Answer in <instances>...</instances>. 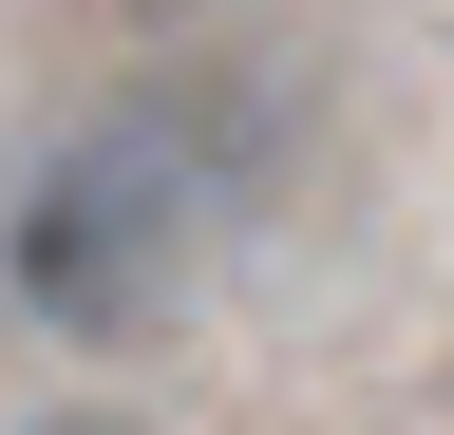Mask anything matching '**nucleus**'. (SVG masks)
I'll list each match as a JSON object with an SVG mask.
<instances>
[{
  "mask_svg": "<svg viewBox=\"0 0 454 435\" xmlns=\"http://www.w3.org/2000/svg\"><path fill=\"white\" fill-rule=\"evenodd\" d=\"M20 435H152V416H95V398H76V416H20Z\"/></svg>",
  "mask_w": 454,
  "mask_h": 435,
  "instance_id": "f03ea898",
  "label": "nucleus"
},
{
  "mask_svg": "<svg viewBox=\"0 0 454 435\" xmlns=\"http://www.w3.org/2000/svg\"><path fill=\"white\" fill-rule=\"evenodd\" d=\"M227 208H247V114L114 95V114H76L20 171V208H0V303L38 341H152L190 303V265H208Z\"/></svg>",
  "mask_w": 454,
  "mask_h": 435,
  "instance_id": "f257e3e1",
  "label": "nucleus"
}]
</instances>
